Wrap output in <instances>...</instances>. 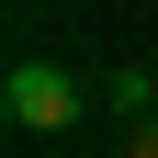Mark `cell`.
<instances>
[{
  "label": "cell",
  "mask_w": 158,
  "mask_h": 158,
  "mask_svg": "<svg viewBox=\"0 0 158 158\" xmlns=\"http://www.w3.org/2000/svg\"><path fill=\"white\" fill-rule=\"evenodd\" d=\"M102 102L79 68H56V56H23V68H0V124L11 135H68L79 113Z\"/></svg>",
  "instance_id": "obj_1"
},
{
  "label": "cell",
  "mask_w": 158,
  "mask_h": 158,
  "mask_svg": "<svg viewBox=\"0 0 158 158\" xmlns=\"http://www.w3.org/2000/svg\"><path fill=\"white\" fill-rule=\"evenodd\" d=\"M124 158H158V113H147V124H124Z\"/></svg>",
  "instance_id": "obj_2"
}]
</instances>
